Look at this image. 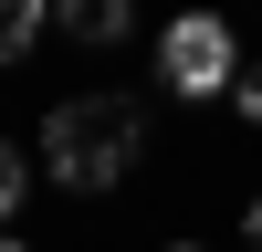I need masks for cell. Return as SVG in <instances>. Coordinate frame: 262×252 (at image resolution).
I'll list each match as a JSON object with an SVG mask.
<instances>
[{"instance_id":"9","label":"cell","mask_w":262,"mask_h":252,"mask_svg":"<svg viewBox=\"0 0 262 252\" xmlns=\"http://www.w3.org/2000/svg\"><path fill=\"white\" fill-rule=\"evenodd\" d=\"M168 252H200V242H168Z\"/></svg>"},{"instance_id":"6","label":"cell","mask_w":262,"mask_h":252,"mask_svg":"<svg viewBox=\"0 0 262 252\" xmlns=\"http://www.w3.org/2000/svg\"><path fill=\"white\" fill-rule=\"evenodd\" d=\"M231 105H242V116L262 126V63H242V74H231Z\"/></svg>"},{"instance_id":"4","label":"cell","mask_w":262,"mask_h":252,"mask_svg":"<svg viewBox=\"0 0 262 252\" xmlns=\"http://www.w3.org/2000/svg\"><path fill=\"white\" fill-rule=\"evenodd\" d=\"M42 11H53V0H0V63H21L42 42Z\"/></svg>"},{"instance_id":"8","label":"cell","mask_w":262,"mask_h":252,"mask_svg":"<svg viewBox=\"0 0 262 252\" xmlns=\"http://www.w3.org/2000/svg\"><path fill=\"white\" fill-rule=\"evenodd\" d=\"M0 252H21V242H11V231H0Z\"/></svg>"},{"instance_id":"1","label":"cell","mask_w":262,"mask_h":252,"mask_svg":"<svg viewBox=\"0 0 262 252\" xmlns=\"http://www.w3.org/2000/svg\"><path fill=\"white\" fill-rule=\"evenodd\" d=\"M147 158V116L137 95H63L53 116H42V168H53L74 200H105V189H126Z\"/></svg>"},{"instance_id":"2","label":"cell","mask_w":262,"mask_h":252,"mask_svg":"<svg viewBox=\"0 0 262 252\" xmlns=\"http://www.w3.org/2000/svg\"><path fill=\"white\" fill-rule=\"evenodd\" d=\"M231 74H242V53H231V21L221 11H179L158 42V84L168 95H231Z\"/></svg>"},{"instance_id":"5","label":"cell","mask_w":262,"mask_h":252,"mask_svg":"<svg viewBox=\"0 0 262 252\" xmlns=\"http://www.w3.org/2000/svg\"><path fill=\"white\" fill-rule=\"evenodd\" d=\"M21 200H32V158H21L11 137H0V231L21 221Z\"/></svg>"},{"instance_id":"7","label":"cell","mask_w":262,"mask_h":252,"mask_svg":"<svg viewBox=\"0 0 262 252\" xmlns=\"http://www.w3.org/2000/svg\"><path fill=\"white\" fill-rule=\"evenodd\" d=\"M242 221H252V252H262V200H252V210H242Z\"/></svg>"},{"instance_id":"3","label":"cell","mask_w":262,"mask_h":252,"mask_svg":"<svg viewBox=\"0 0 262 252\" xmlns=\"http://www.w3.org/2000/svg\"><path fill=\"white\" fill-rule=\"evenodd\" d=\"M53 32H74V42H126L137 32V0H53Z\"/></svg>"}]
</instances>
